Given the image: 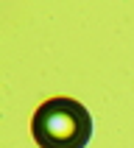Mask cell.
Returning <instances> with one entry per match:
<instances>
[{
    "label": "cell",
    "instance_id": "obj_1",
    "mask_svg": "<svg viewBox=\"0 0 134 148\" xmlns=\"http://www.w3.org/2000/svg\"><path fill=\"white\" fill-rule=\"evenodd\" d=\"M31 132L39 148H84L92 134V117L73 98H50L36 109Z\"/></svg>",
    "mask_w": 134,
    "mask_h": 148
}]
</instances>
